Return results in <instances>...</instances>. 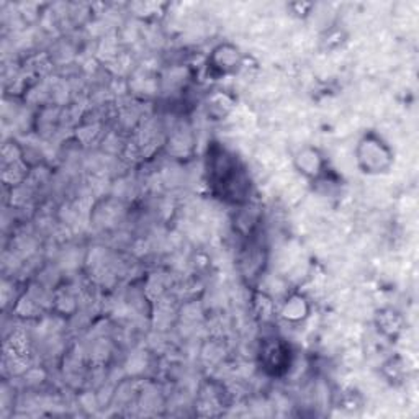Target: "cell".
Masks as SVG:
<instances>
[{
	"label": "cell",
	"instance_id": "cell-4",
	"mask_svg": "<svg viewBox=\"0 0 419 419\" xmlns=\"http://www.w3.org/2000/svg\"><path fill=\"white\" fill-rule=\"evenodd\" d=\"M264 359H266V365L267 369H272V372L277 373L280 369H284V365L289 362V350L282 343H275V344H269L266 345L264 349Z\"/></svg>",
	"mask_w": 419,
	"mask_h": 419
},
{
	"label": "cell",
	"instance_id": "cell-5",
	"mask_svg": "<svg viewBox=\"0 0 419 419\" xmlns=\"http://www.w3.org/2000/svg\"><path fill=\"white\" fill-rule=\"evenodd\" d=\"M298 169L300 172L306 175H318L321 174V167H323V159L318 154V151L315 149H305L298 154Z\"/></svg>",
	"mask_w": 419,
	"mask_h": 419
},
{
	"label": "cell",
	"instance_id": "cell-3",
	"mask_svg": "<svg viewBox=\"0 0 419 419\" xmlns=\"http://www.w3.org/2000/svg\"><path fill=\"white\" fill-rule=\"evenodd\" d=\"M212 61L213 71H217L218 74H226V72L233 71L240 64V53H238L236 48L220 46L213 53Z\"/></svg>",
	"mask_w": 419,
	"mask_h": 419
},
{
	"label": "cell",
	"instance_id": "cell-1",
	"mask_svg": "<svg viewBox=\"0 0 419 419\" xmlns=\"http://www.w3.org/2000/svg\"><path fill=\"white\" fill-rule=\"evenodd\" d=\"M208 172L212 175V184L220 190L221 195L240 202V197L246 190V182L241 180L238 163L230 154H226L223 149L212 153Z\"/></svg>",
	"mask_w": 419,
	"mask_h": 419
},
{
	"label": "cell",
	"instance_id": "cell-2",
	"mask_svg": "<svg viewBox=\"0 0 419 419\" xmlns=\"http://www.w3.org/2000/svg\"><path fill=\"white\" fill-rule=\"evenodd\" d=\"M357 160L359 165L367 174H380L385 172L392 164V153L385 146V143L380 141V138L373 135L365 136L360 141L357 149Z\"/></svg>",
	"mask_w": 419,
	"mask_h": 419
}]
</instances>
